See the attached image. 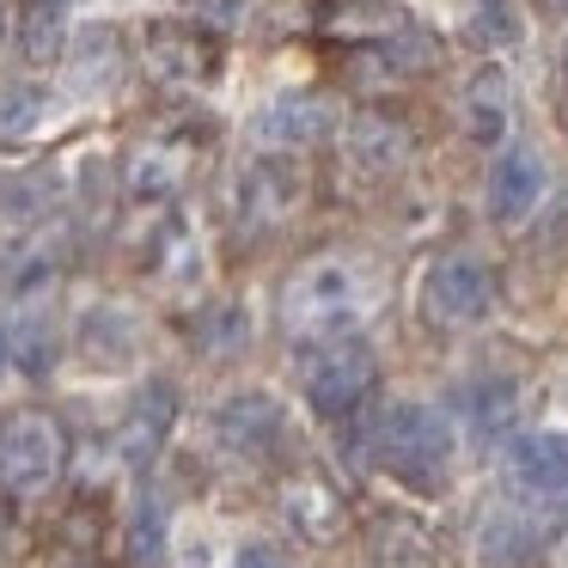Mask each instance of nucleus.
<instances>
[{
	"label": "nucleus",
	"instance_id": "f257e3e1",
	"mask_svg": "<svg viewBox=\"0 0 568 568\" xmlns=\"http://www.w3.org/2000/svg\"><path fill=\"white\" fill-rule=\"evenodd\" d=\"M379 300V275L367 257L348 251H324V257L300 263L282 287V331L287 343H331V336H355V324Z\"/></svg>",
	"mask_w": 568,
	"mask_h": 568
},
{
	"label": "nucleus",
	"instance_id": "f03ea898",
	"mask_svg": "<svg viewBox=\"0 0 568 568\" xmlns=\"http://www.w3.org/2000/svg\"><path fill=\"white\" fill-rule=\"evenodd\" d=\"M367 428V458H379V470H392L409 489H440L446 465H453V422L434 404H392Z\"/></svg>",
	"mask_w": 568,
	"mask_h": 568
},
{
	"label": "nucleus",
	"instance_id": "7ed1b4c3",
	"mask_svg": "<svg viewBox=\"0 0 568 568\" xmlns=\"http://www.w3.org/2000/svg\"><path fill=\"white\" fill-rule=\"evenodd\" d=\"M373 379H379V355L361 336H331L300 355V392L324 422H355L373 397Z\"/></svg>",
	"mask_w": 568,
	"mask_h": 568
},
{
	"label": "nucleus",
	"instance_id": "20e7f679",
	"mask_svg": "<svg viewBox=\"0 0 568 568\" xmlns=\"http://www.w3.org/2000/svg\"><path fill=\"white\" fill-rule=\"evenodd\" d=\"M68 428L50 409H19L0 422V489L7 495H43L68 470Z\"/></svg>",
	"mask_w": 568,
	"mask_h": 568
},
{
	"label": "nucleus",
	"instance_id": "39448f33",
	"mask_svg": "<svg viewBox=\"0 0 568 568\" xmlns=\"http://www.w3.org/2000/svg\"><path fill=\"white\" fill-rule=\"evenodd\" d=\"M495 306V270L470 251H446V257L428 263L422 275V318L434 331H470L483 324Z\"/></svg>",
	"mask_w": 568,
	"mask_h": 568
},
{
	"label": "nucleus",
	"instance_id": "423d86ee",
	"mask_svg": "<svg viewBox=\"0 0 568 568\" xmlns=\"http://www.w3.org/2000/svg\"><path fill=\"white\" fill-rule=\"evenodd\" d=\"M306 202V172H300L294 153H275V160H257L245 178H239V233L270 239L275 226H287Z\"/></svg>",
	"mask_w": 568,
	"mask_h": 568
},
{
	"label": "nucleus",
	"instance_id": "0eeeda50",
	"mask_svg": "<svg viewBox=\"0 0 568 568\" xmlns=\"http://www.w3.org/2000/svg\"><path fill=\"white\" fill-rule=\"evenodd\" d=\"M282 434H287V422H282V404H275L270 392H233L221 409H214V440H221L233 458H245V465L275 458Z\"/></svg>",
	"mask_w": 568,
	"mask_h": 568
},
{
	"label": "nucleus",
	"instance_id": "6e6552de",
	"mask_svg": "<svg viewBox=\"0 0 568 568\" xmlns=\"http://www.w3.org/2000/svg\"><path fill=\"white\" fill-rule=\"evenodd\" d=\"M409 153H416V135L385 111H361L355 123L343 129V160H348V172L367 178V184L397 178L409 165Z\"/></svg>",
	"mask_w": 568,
	"mask_h": 568
},
{
	"label": "nucleus",
	"instance_id": "1a4fd4ad",
	"mask_svg": "<svg viewBox=\"0 0 568 568\" xmlns=\"http://www.w3.org/2000/svg\"><path fill=\"white\" fill-rule=\"evenodd\" d=\"M507 489L526 501H568V434H519L507 446Z\"/></svg>",
	"mask_w": 568,
	"mask_h": 568
},
{
	"label": "nucleus",
	"instance_id": "9d476101",
	"mask_svg": "<svg viewBox=\"0 0 568 568\" xmlns=\"http://www.w3.org/2000/svg\"><path fill=\"white\" fill-rule=\"evenodd\" d=\"M282 514H287V526H294L306 544H336L343 526H348L343 495H336L324 477H312V470H300L294 483H282Z\"/></svg>",
	"mask_w": 568,
	"mask_h": 568
},
{
	"label": "nucleus",
	"instance_id": "9b49d317",
	"mask_svg": "<svg viewBox=\"0 0 568 568\" xmlns=\"http://www.w3.org/2000/svg\"><path fill=\"white\" fill-rule=\"evenodd\" d=\"M458 123L483 148H495L507 135V123H514V80H507V68L489 62L465 80V92H458Z\"/></svg>",
	"mask_w": 568,
	"mask_h": 568
},
{
	"label": "nucleus",
	"instance_id": "f8f14e48",
	"mask_svg": "<svg viewBox=\"0 0 568 568\" xmlns=\"http://www.w3.org/2000/svg\"><path fill=\"white\" fill-rule=\"evenodd\" d=\"M214 68H221V50H214V38H202V31L160 26L148 38V74L153 80H172V87H202V80H214Z\"/></svg>",
	"mask_w": 568,
	"mask_h": 568
},
{
	"label": "nucleus",
	"instance_id": "ddd939ff",
	"mask_svg": "<svg viewBox=\"0 0 568 568\" xmlns=\"http://www.w3.org/2000/svg\"><path fill=\"white\" fill-rule=\"evenodd\" d=\"M336 129V104L318 99V92H300V99H275L270 111L257 116V141L263 148H312V141H324Z\"/></svg>",
	"mask_w": 568,
	"mask_h": 568
},
{
	"label": "nucleus",
	"instance_id": "4468645a",
	"mask_svg": "<svg viewBox=\"0 0 568 568\" xmlns=\"http://www.w3.org/2000/svg\"><path fill=\"white\" fill-rule=\"evenodd\" d=\"M544 196V160L538 148H507L489 172V214L501 226H519Z\"/></svg>",
	"mask_w": 568,
	"mask_h": 568
},
{
	"label": "nucleus",
	"instance_id": "2eb2a0df",
	"mask_svg": "<svg viewBox=\"0 0 568 568\" xmlns=\"http://www.w3.org/2000/svg\"><path fill=\"white\" fill-rule=\"evenodd\" d=\"M172 422H178V392H172L165 379H148V385L135 392V404H129V422H123V453L135 458V465H148V458L165 446Z\"/></svg>",
	"mask_w": 568,
	"mask_h": 568
},
{
	"label": "nucleus",
	"instance_id": "dca6fc26",
	"mask_svg": "<svg viewBox=\"0 0 568 568\" xmlns=\"http://www.w3.org/2000/svg\"><path fill=\"white\" fill-rule=\"evenodd\" d=\"M538 544H544V526H531L514 507H495L477 526V562L483 568H526L538 556Z\"/></svg>",
	"mask_w": 568,
	"mask_h": 568
},
{
	"label": "nucleus",
	"instance_id": "f3484780",
	"mask_svg": "<svg viewBox=\"0 0 568 568\" xmlns=\"http://www.w3.org/2000/svg\"><path fill=\"white\" fill-rule=\"evenodd\" d=\"M184 172H190V141H148V148H135V160H129V196L165 202V196H178Z\"/></svg>",
	"mask_w": 568,
	"mask_h": 568
},
{
	"label": "nucleus",
	"instance_id": "a211bd4d",
	"mask_svg": "<svg viewBox=\"0 0 568 568\" xmlns=\"http://www.w3.org/2000/svg\"><path fill=\"white\" fill-rule=\"evenodd\" d=\"M7 361H13L26 379H43V373L55 367V318L50 306H19L13 324H7Z\"/></svg>",
	"mask_w": 568,
	"mask_h": 568
},
{
	"label": "nucleus",
	"instance_id": "6ab92c4d",
	"mask_svg": "<svg viewBox=\"0 0 568 568\" xmlns=\"http://www.w3.org/2000/svg\"><path fill=\"white\" fill-rule=\"evenodd\" d=\"M458 416L470 422L477 440H501L519 422V392L507 379H470L465 392H458Z\"/></svg>",
	"mask_w": 568,
	"mask_h": 568
},
{
	"label": "nucleus",
	"instance_id": "aec40b11",
	"mask_svg": "<svg viewBox=\"0 0 568 568\" xmlns=\"http://www.w3.org/2000/svg\"><path fill=\"white\" fill-rule=\"evenodd\" d=\"M373 550H379L385 568H428L434 544H428V531H422L409 514H385L379 526H373Z\"/></svg>",
	"mask_w": 568,
	"mask_h": 568
},
{
	"label": "nucleus",
	"instance_id": "412c9836",
	"mask_svg": "<svg viewBox=\"0 0 568 568\" xmlns=\"http://www.w3.org/2000/svg\"><path fill=\"white\" fill-rule=\"evenodd\" d=\"M129 562L135 568H165V501L160 495H141L135 514H129Z\"/></svg>",
	"mask_w": 568,
	"mask_h": 568
},
{
	"label": "nucleus",
	"instance_id": "4be33fe9",
	"mask_svg": "<svg viewBox=\"0 0 568 568\" xmlns=\"http://www.w3.org/2000/svg\"><path fill=\"white\" fill-rule=\"evenodd\" d=\"M43 111H50V99L38 87H7L0 92V141H26L43 123Z\"/></svg>",
	"mask_w": 568,
	"mask_h": 568
},
{
	"label": "nucleus",
	"instance_id": "5701e85b",
	"mask_svg": "<svg viewBox=\"0 0 568 568\" xmlns=\"http://www.w3.org/2000/svg\"><path fill=\"white\" fill-rule=\"evenodd\" d=\"M470 38L477 43H514L519 38V19L507 0H489V7H477V19H470Z\"/></svg>",
	"mask_w": 568,
	"mask_h": 568
},
{
	"label": "nucleus",
	"instance_id": "b1692460",
	"mask_svg": "<svg viewBox=\"0 0 568 568\" xmlns=\"http://www.w3.org/2000/svg\"><path fill=\"white\" fill-rule=\"evenodd\" d=\"M184 13H196V26H209V31H233V26H245V13H251V0H178Z\"/></svg>",
	"mask_w": 568,
	"mask_h": 568
},
{
	"label": "nucleus",
	"instance_id": "393cba45",
	"mask_svg": "<svg viewBox=\"0 0 568 568\" xmlns=\"http://www.w3.org/2000/svg\"><path fill=\"white\" fill-rule=\"evenodd\" d=\"M55 43H62V19H55V7H31L26 55H31V62H43V55H55Z\"/></svg>",
	"mask_w": 568,
	"mask_h": 568
},
{
	"label": "nucleus",
	"instance_id": "a878e982",
	"mask_svg": "<svg viewBox=\"0 0 568 568\" xmlns=\"http://www.w3.org/2000/svg\"><path fill=\"white\" fill-rule=\"evenodd\" d=\"M214 324H221V331H202V348H226V343H239V336H245V324H239L233 306L214 312Z\"/></svg>",
	"mask_w": 568,
	"mask_h": 568
},
{
	"label": "nucleus",
	"instance_id": "bb28decb",
	"mask_svg": "<svg viewBox=\"0 0 568 568\" xmlns=\"http://www.w3.org/2000/svg\"><path fill=\"white\" fill-rule=\"evenodd\" d=\"M233 568H294L287 562V556H275L270 544H245V550H239V562Z\"/></svg>",
	"mask_w": 568,
	"mask_h": 568
},
{
	"label": "nucleus",
	"instance_id": "cd10ccee",
	"mask_svg": "<svg viewBox=\"0 0 568 568\" xmlns=\"http://www.w3.org/2000/svg\"><path fill=\"white\" fill-rule=\"evenodd\" d=\"M538 245H568V196L550 209V221H544V233H538Z\"/></svg>",
	"mask_w": 568,
	"mask_h": 568
},
{
	"label": "nucleus",
	"instance_id": "c85d7f7f",
	"mask_svg": "<svg viewBox=\"0 0 568 568\" xmlns=\"http://www.w3.org/2000/svg\"><path fill=\"white\" fill-rule=\"evenodd\" d=\"M544 7H550V13H568V0H544Z\"/></svg>",
	"mask_w": 568,
	"mask_h": 568
},
{
	"label": "nucleus",
	"instance_id": "c756f323",
	"mask_svg": "<svg viewBox=\"0 0 568 568\" xmlns=\"http://www.w3.org/2000/svg\"><path fill=\"white\" fill-rule=\"evenodd\" d=\"M562 129H568V99H562Z\"/></svg>",
	"mask_w": 568,
	"mask_h": 568
},
{
	"label": "nucleus",
	"instance_id": "7c9ffc66",
	"mask_svg": "<svg viewBox=\"0 0 568 568\" xmlns=\"http://www.w3.org/2000/svg\"><path fill=\"white\" fill-rule=\"evenodd\" d=\"M38 7H62V0H38Z\"/></svg>",
	"mask_w": 568,
	"mask_h": 568
},
{
	"label": "nucleus",
	"instance_id": "2f4dec72",
	"mask_svg": "<svg viewBox=\"0 0 568 568\" xmlns=\"http://www.w3.org/2000/svg\"><path fill=\"white\" fill-rule=\"evenodd\" d=\"M0 361H7V336H0Z\"/></svg>",
	"mask_w": 568,
	"mask_h": 568
},
{
	"label": "nucleus",
	"instance_id": "473e14b6",
	"mask_svg": "<svg viewBox=\"0 0 568 568\" xmlns=\"http://www.w3.org/2000/svg\"><path fill=\"white\" fill-rule=\"evenodd\" d=\"M562 62H568V43H562Z\"/></svg>",
	"mask_w": 568,
	"mask_h": 568
}]
</instances>
